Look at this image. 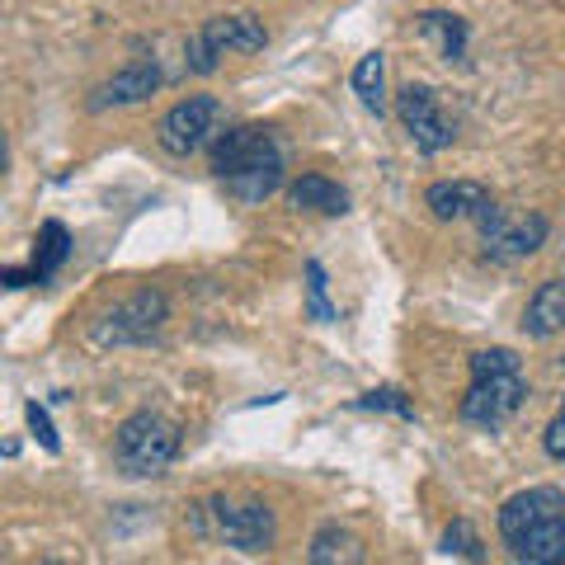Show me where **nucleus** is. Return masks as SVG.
<instances>
[{
    "label": "nucleus",
    "mask_w": 565,
    "mask_h": 565,
    "mask_svg": "<svg viewBox=\"0 0 565 565\" xmlns=\"http://www.w3.org/2000/svg\"><path fill=\"white\" fill-rule=\"evenodd\" d=\"M212 174L236 193L241 203H264L282 184V147L274 128L241 122L212 141Z\"/></svg>",
    "instance_id": "f257e3e1"
},
{
    "label": "nucleus",
    "mask_w": 565,
    "mask_h": 565,
    "mask_svg": "<svg viewBox=\"0 0 565 565\" xmlns=\"http://www.w3.org/2000/svg\"><path fill=\"white\" fill-rule=\"evenodd\" d=\"M527 396L523 363L514 349H481L471 359V386L462 396V419L476 429H500L504 419L519 415V405Z\"/></svg>",
    "instance_id": "f03ea898"
},
{
    "label": "nucleus",
    "mask_w": 565,
    "mask_h": 565,
    "mask_svg": "<svg viewBox=\"0 0 565 565\" xmlns=\"http://www.w3.org/2000/svg\"><path fill=\"white\" fill-rule=\"evenodd\" d=\"M174 452H180V429H174L170 419L137 411L118 424L114 462L122 476H161L174 462Z\"/></svg>",
    "instance_id": "7ed1b4c3"
},
{
    "label": "nucleus",
    "mask_w": 565,
    "mask_h": 565,
    "mask_svg": "<svg viewBox=\"0 0 565 565\" xmlns=\"http://www.w3.org/2000/svg\"><path fill=\"white\" fill-rule=\"evenodd\" d=\"M269 43V29H264L255 14H217V20H207L199 33L189 39V71L193 76H207V71H217V62L226 52H259Z\"/></svg>",
    "instance_id": "20e7f679"
},
{
    "label": "nucleus",
    "mask_w": 565,
    "mask_h": 565,
    "mask_svg": "<svg viewBox=\"0 0 565 565\" xmlns=\"http://www.w3.org/2000/svg\"><path fill=\"white\" fill-rule=\"evenodd\" d=\"M207 519H212V533H217L226 546H236L245 556H259L274 546V509L259 504V500H245V504H232V500H207Z\"/></svg>",
    "instance_id": "39448f33"
},
{
    "label": "nucleus",
    "mask_w": 565,
    "mask_h": 565,
    "mask_svg": "<svg viewBox=\"0 0 565 565\" xmlns=\"http://www.w3.org/2000/svg\"><path fill=\"white\" fill-rule=\"evenodd\" d=\"M476 226H481V245H486L490 259H527V255H537L542 241H546L542 212H523V217H514V212L490 203L481 217H476Z\"/></svg>",
    "instance_id": "423d86ee"
},
{
    "label": "nucleus",
    "mask_w": 565,
    "mask_h": 565,
    "mask_svg": "<svg viewBox=\"0 0 565 565\" xmlns=\"http://www.w3.org/2000/svg\"><path fill=\"white\" fill-rule=\"evenodd\" d=\"M217 122H222V104L217 99H212V95H189V99H180L161 118L156 137H161V147L170 156H193L199 147H207V141H212Z\"/></svg>",
    "instance_id": "0eeeda50"
},
{
    "label": "nucleus",
    "mask_w": 565,
    "mask_h": 565,
    "mask_svg": "<svg viewBox=\"0 0 565 565\" xmlns=\"http://www.w3.org/2000/svg\"><path fill=\"white\" fill-rule=\"evenodd\" d=\"M166 316H170L166 292L141 288V292H132L122 307H114L109 316H104V326H99L95 334H99V344H147L151 334H161Z\"/></svg>",
    "instance_id": "6e6552de"
},
{
    "label": "nucleus",
    "mask_w": 565,
    "mask_h": 565,
    "mask_svg": "<svg viewBox=\"0 0 565 565\" xmlns=\"http://www.w3.org/2000/svg\"><path fill=\"white\" fill-rule=\"evenodd\" d=\"M396 114L405 122V132H411V141L419 151H444L452 147V118L438 109V95L429 90V85H405V90L396 95Z\"/></svg>",
    "instance_id": "1a4fd4ad"
},
{
    "label": "nucleus",
    "mask_w": 565,
    "mask_h": 565,
    "mask_svg": "<svg viewBox=\"0 0 565 565\" xmlns=\"http://www.w3.org/2000/svg\"><path fill=\"white\" fill-rule=\"evenodd\" d=\"M561 514H565V490H556V486L519 490V494H509L504 509H500V537L514 542V537L527 533V527H537L546 519H561Z\"/></svg>",
    "instance_id": "9d476101"
},
{
    "label": "nucleus",
    "mask_w": 565,
    "mask_h": 565,
    "mask_svg": "<svg viewBox=\"0 0 565 565\" xmlns=\"http://www.w3.org/2000/svg\"><path fill=\"white\" fill-rule=\"evenodd\" d=\"M156 90H161V71H156V62H132V66H122L114 81H104L99 90L90 95V109H95V114H104V109H122V104L151 99Z\"/></svg>",
    "instance_id": "9b49d317"
},
{
    "label": "nucleus",
    "mask_w": 565,
    "mask_h": 565,
    "mask_svg": "<svg viewBox=\"0 0 565 565\" xmlns=\"http://www.w3.org/2000/svg\"><path fill=\"white\" fill-rule=\"evenodd\" d=\"M490 203H494L490 193H486L481 184H471V180H444V184H434L429 193H424V207H429L438 222L481 217V212H486Z\"/></svg>",
    "instance_id": "f8f14e48"
},
{
    "label": "nucleus",
    "mask_w": 565,
    "mask_h": 565,
    "mask_svg": "<svg viewBox=\"0 0 565 565\" xmlns=\"http://www.w3.org/2000/svg\"><path fill=\"white\" fill-rule=\"evenodd\" d=\"M66 255H71L66 226H62V222H43L39 250H33V269H6V288H29V282H47V278L66 264Z\"/></svg>",
    "instance_id": "ddd939ff"
},
{
    "label": "nucleus",
    "mask_w": 565,
    "mask_h": 565,
    "mask_svg": "<svg viewBox=\"0 0 565 565\" xmlns=\"http://www.w3.org/2000/svg\"><path fill=\"white\" fill-rule=\"evenodd\" d=\"M415 29H419L424 43H434V52H438L444 62H462V57H467V20H462V14L424 10L419 20H415Z\"/></svg>",
    "instance_id": "4468645a"
},
{
    "label": "nucleus",
    "mask_w": 565,
    "mask_h": 565,
    "mask_svg": "<svg viewBox=\"0 0 565 565\" xmlns=\"http://www.w3.org/2000/svg\"><path fill=\"white\" fill-rule=\"evenodd\" d=\"M509 552H514V561H527V565H561L565 561V514L527 527L523 537L509 542Z\"/></svg>",
    "instance_id": "2eb2a0df"
},
{
    "label": "nucleus",
    "mask_w": 565,
    "mask_h": 565,
    "mask_svg": "<svg viewBox=\"0 0 565 565\" xmlns=\"http://www.w3.org/2000/svg\"><path fill=\"white\" fill-rule=\"evenodd\" d=\"M523 330L533 340H552L556 330H565V282H542V288L527 297V311H523Z\"/></svg>",
    "instance_id": "dca6fc26"
},
{
    "label": "nucleus",
    "mask_w": 565,
    "mask_h": 565,
    "mask_svg": "<svg viewBox=\"0 0 565 565\" xmlns=\"http://www.w3.org/2000/svg\"><path fill=\"white\" fill-rule=\"evenodd\" d=\"M292 203L307 207V212H326V217H340V212H349V193L326 180V174H302V180L292 184Z\"/></svg>",
    "instance_id": "f3484780"
},
{
    "label": "nucleus",
    "mask_w": 565,
    "mask_h": 565,
    "mask_svg": "<svg viewBox=\"0 0 565 565\" xmlns=\"http://www.w3.org/2000/svg\"><path fill=\"white\" fill-rule=\"evenodd\" d=\"M353 95L367 114H386V57L382 52H367V57L353 66Z\"/></svg>",
    "instance_id": "a211bd4d"
},
{
    "label": "nucleus",
    "mask_w": 565,
    "mask_h": 565,
    "mask_svg": "<svg viewBox=\"0 0 565 565\" xmlns=\"http://www.w3.org/2000/svg\"><path fill=\"white\" fill-rule=\"evenodd\" d=\"M311 565H334V561H344V565H359L363 561V542L344 533V527H321V533L311 537V552H307Z\"/></svg>",
    "instance_id": "6ab92c4d"
},
{
    "label": "nucleus",
    "mask_w": 565,
    "mask_h": 565,
    "mask_svg": "<svg viewBox=\"0 0 565 565\" xmlns=\"http://www.w3.org/2000/svg\"><path fill=\"white\" fill-rule=\"evenodd\" d=\"M307 311H311V321H334V307H330V292H326V269H321V259H307Z\"/></svg>",
    "instance_id": "aec40b11"
},
{
    "label": "nucleus",
    "mask_w": 565,
    "mask_h": 565,
    "mask_svg": "<svg viewBox=\"0 0 565 565\" xmlns=\"http://www.w3.org/2000/svg\"><path fill=\"white\" fill-rule=\"evenodd\" d=\"M444 552L448 556H467V561H481L486 552H481V537H476V527L467 523V519H457L448 533H444Z\"/></svg>",
    "instance_id": "412c9836"
},
{
    "label": "nucleus",
    "mask_w": 565,
    "mask_h": 565,
    "mask_svg": "<svg viewBox=\"0 0 565 565\" xmlns=\"http://www.w3.org/2000/svg\"><path fill=\"white\" fill-rule=\"evenodd\" d=\"M359 411H396L401 419H415V405L405 401L396 386H377V392H367V396H359Z\"/></svg>",
    "instance_id": "4be33fe9"
},
{
    "label": "nucleus",
    "mask_w": 565,
    "mask_h": 565,
    "mask_svg": "<svg viewBox=\"0 0 565 565\" xmlns=\"http://www.w3.org/2000/svg\"><path fill=\"white\" fill-rule=\"evenodd\" d=\"M24 419H29L33 438H39L47 452H62V438H57V429H52V419H47V411H43L39 401H29V405H24Z\"/></svg>",
    "instance_id": "5701e85b"
},
{
    "label": "nucleus",
    "mask_w": 565,
    "mask_h": 565,
    "mask_svg": "<svg viewBox=\"0 0 565 565\" xmlns=\"http://www.w3.org/2000/svg\"><path fill=\"white\" fill-rule=\"evenodd\" d=\"M542 448H546V457H556V462H565V405L552 415V424H546Z\"/></svg>",
    "instance_id": "b1692460"
}]
</instances>
